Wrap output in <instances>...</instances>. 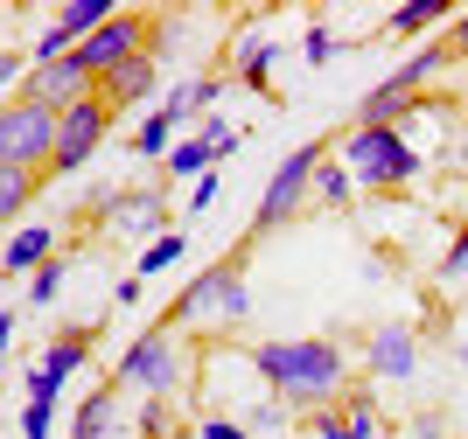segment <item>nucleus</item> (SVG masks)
<instances>
[{"mask_svg":"<svg viewBox=\"0 0 468 439\" xmlns=\"http://www.w3.org/2000/svg\"><path fill=\"white\" fill-rule=\"evenodd\" d=\"M252 370L273 383L280 404H308V412H322V404L343 398L350 356H343V342H329V335H301V342H259Z\"/></svg>","mask_w":468,"mask_h":439,"instance_id":"f257e3e1","label":"nucleus"},{"mask_svg":"<svg viewBox=\"0 0 468 439\" xmlns=\"http://www.w3.org/2000/svg\"><path fill=\"white\" fill-rule=\"evenodd\" d=\"M343 133H329V140H308V147H293L287 161H280L273 168V182H266V195H259V210H252V224H245V237H238V245L252 251L259 237H273L280 224H287L293 210H301V203H308L314 195V174H322V161H329V147Z\"/></svg>","mask_w":468,"mask_h":439,"instance_id":"f03ea898","label":"nucleus"},{"mask_svg":"<svg viewBox=\"0 0 468 439\" xmlns=\"http://www.w3.org/2000/svg\"><path fill=\"white\" fill-rule=\"evenodd\" d=\"M245 258H252V251L231 245L217 266H203L189 287L176 293V307L161 314V328H176V321H245Z\"/></svg>","mask_w":468,"mask_h":439,"instance_id":"7ed1b4c3","label":"nucleus"},{"mask_svg":"<svg viewBox=\"0 0 468 439\" xmlns=\"http://www.w3.org/2000/svg\"><path fill=\"white\" fill-rule=\"evenodd\" d=\"M343 168H350L371 195H385V189H406L427 161L399 140V126H350V133H343Z\"/></svg>","mask_w":468,"mask_h":439,"instance_id":"20e7f679","label":"nucleus"},{"mask_svg":"<svg viewBox=\"0 0 468 439\" xmlns=\"http://www.w3.org/2000/svg\"><path fill=\"white\" fill-rule=\"evenodd\" d=\"M57 126H63L57 105H42V98H21V91H15L7 105H0V168H36V174H49Z\"/></svg>","mask_w":468,"mask_h":439,"instance_id":"39448f33","label":"nucleus"},{"mask_svg":"<svg viewBox=\"0 0 468 439\" xmlns=\"http://www.w3.org/2000/svg\"><path fill=\"white\" fill-rule=\"evenodd\" d=\"M154 36H161V21H147V15H112L105 28H98V36H84L70 57H78V70L91 77V84H105V77H112L126 57L154 49Z\"/></svg>","mask_w":468,"mask_h":439,"instance_id":"423d86ee","label":"nucleus"},{"mask_svg":"<svg viewBox=\"0 0 468 439\" xmlns=\"http://www.w3.org/2000/svg\"><path fill=\"white\" fill-rule=\"evenodd\" d=\"M112 105H105V98H78V105H70V112H63V126H57V153H49V174H78L84 161H91L98 147H105V133H112Z\"/></svg>","mask_w":468,"mask_h":439,"instance_id":"0eeeda50","label":"nucleus"},{"mask_svg":"<svg viewBox=\"0 0 468 439\" xmlns=\"http://www.w3.org/2000/svg\"><path fill=\"white\" fill-rule=\"evenodd\" d=\"M119 383H133V391H147V398H161V391H176V328H147L126 356H119Z\"/></svg>","mask_w":468,"mask_h":439,"instance_id":"6e6552de","label":"nucleus"},{"mask_svg":"<svg viewBox=\"0 0 468 439\" xmlns=\"http://www.w3.org/2000/svg\"><path fill=\"white\" fill-rule=\"evenodd\" d=\"M364 363H371V377H412L420 370V335H412L406 321H391V328H378L371 335V349H364Z\"/></svg>","mask_w":468,"mask_h":439,"instance_id":"1a4fd4ad","label":"nucleus"},{"mask_svg":"<svg viewBox=\"0 0 468 439\" xmlns=\"http://www.w3.org/2000/svg\"><path fill=\"white\" fill-rule=\"evenodd\" d=\"M154 84H161V57H154V49H140V57H126L105 84H98V98H105L112 112H126V105H140Z\"/></svg>","mask_w":468,"mask_h":439,"instance_id":"9d476101","label":"nucleus"},{"mask_svg":"<svg viewBox=\"0 0 468 439\" xmlns=\"http://www.w3.org/2000/svg\"><path fill=\"white\" fill-rule=\"evenodd\" d=\"M91 349H98V321L91 328H63V335H57V342H49V349H42V370H36V377L42 383H57V391H63V377H70V370H78L84 363V356H91Z\"/></svg>","mask_w":468,"mask_h":439,"instance_id":"9b49d317","label":"nucleus"},{"mask_svg":"<svg viewBox=\"0 0 468 439\" xmlns=\"http://www.w3.org/2000/svg\"><path fill=\"white\" fill-rule=\"evenodd\" d=\"M49 258H57V230L36 224V230H15V237H7V258H0V272H42Z\"/></svg>","mask_w":468,"mask_h":439,"instance_id":"f8f14e48","label":"nucleus"},{"mask_svg":"<svg viewBox=\"0 0 468 439\" xmlns=\"http://www.w3.org/2000/svg\"><path fill=\"white\" fill-rule=\"evenodd\" d=\"M42 182H49V174H36V168H0V230L42 195Z\"/></svg>","mask_w":468,"mask_h":439,"instance_id":"ddd939ff","label":"nucleus"},{"mask_svg":"<svg viewBox=\"0 0 468 439\" xmlns=\"http://www.w3.org/2000/svg\"><path fill=\"white\" fill-rule=\"evenodd\" d=\"M112 398H119V383L91 391V398L78 404V425H70V439H105V425H112Z\"/></svg>","mask_w":468,"mask_h":439,"instance_id":"4468645a","label":"nucleus"},{"mask_svg":"<svg viewBox=\"0 0 468 439\" xmlns=\"http://www.w3.org/2000/svg\"><path fill=\"white\" fill-rule=\"evenodd\" d=\"M217 91H224V77H189V84L168 98V119H176V126H182V119H196L203 105H217Z\"/></svg>","mask_w":468,"mask_h":439,"instance_id":"2eb2a0df","label":"nucleus"},{"mask_svg":"<svg viewBox=\"0 0 468 439\" xmlns=\"http://www.w3.org/2000/svg\"><path fill=\"white\" fill-rule=\"evenodd\" d=\"M335 412H343V433H350V439H378V398H371V391H343Z\"/></svg>","mask_w":468,"mask_h":439,"instance_id":"dca6fc26","label":"nucleus"},{"mask_svg":"<svg viewBox=\"0 0 468 439\" xmlns=\"http://www.w3.org/2000/svg\"><path fill=\"white\" fill-rule=\"evenodd\" d=\"M433 21H448V0H406V7L385 21V36H420V28H433Z\"/></svg>","mask_w":468,"mask_h":439,"instance_id":"f3484780","label":"nucleus"},{"mask_svg":"<svg viewBox=\"0 0 468 439\" xmlns=\"http://www.w3.org/2000/svg\"><path fill=\"white\" fill-rule=\"evenodd\" d=\"M350 189H356V174L343 168V161H322V174H314V203H322V210H343Z\"/></svg>","mask_w":468,"mask_h":439,"instance_id":"a211bd4d","label":"nucleus"},{"mask_svg":"<svg viewBox=\"0 0 468 439\" xmlns=\"http://www.w3.org/2000/svg\"><path fill=\"white\" fill-rule=\"evenodd\" d=\"M182 251H189L182 237H154V245L140 251V272H133V279H154V272H168V266L182 258Z\"/></svg>","mask_w":468,"mask_h":439,"instance_id":"6ab92c4d","label":"nucleus"},{"mask_svg":"<svg viewBox=\"0 0 468 439\" xmlns=\"http://www.w3.org/2000/svg\"><path fill=\"white\" fill-rule=\"evenodd\" d=\"M168 133H176V119H168V105H161V112L133 133V153H161V147H168Z\"/></svg>","mask_w":468,"mask_h":439,"instance_id":"aec40b11","label":"nucleus"},{"mask_svg":"<svg viewBox=\"0 0 468 439\" xmlns=\"http://www.w3.org/2000/svg\"><path fill=\"white\" fill-rule=\"evenodd\" d=\"M266 70H273V42H252V49H245V63H238V77H245L252 91H266Z\"/></svg>","mask_w":468,"mask_h":439,"instance_id":"412c9836","label":"nucleus"},{"mask_svg":"<svg viewBox=\"0 0 468 439\" xmlns=\"http://www.w3.org/2000/svg\"><path fill=\"white\" fill-rule=\"evenodd\" d=\"M57 287H63V251L36 272V287H28V307H49V300H57Z\"/></svg>","mask_w":468,"mask_h":439,"instance_id":"4be33fe9","label":"nucleus"},{"mask_svg":"<svg viewBox=\"0 0 468 439\" xmlns=\"http://www.w3.org/2000/svg\"><path fill=\"white\" fill-rule=\"evenodd\" d=\"M301 57H308V63H329V57H335V36L322 28V21H314L308 36H301Z\"/></svg>","mask_w":468,"mask_h":439,"instance_id":"5701e85b","label":"nucleus"},{"mask_svg":"<svg viewBox=\"0 0 468 439\" xmlns=\"http://www.w3.org/2000/svg\"><path fill=\"white\" fill-rule=\"evenodd\" d=\"M314 439H350V433H343V412H335V404H322V412H314Z\"/></svg>","mask_w":468,"mask_h":439,"instance_id":"b1692460","label":"nucleus"},{"mask_svg":"<svg viewBox=\"0 0 468 439\" xmlns=\"http://www.w3.org/2000/svg\"><path fill=\"white\" fill-rule=\"evenodd\" d=\"M441 272H448V279H468V230H454V251H448Z\"/></svg>","mask_w":468,"mask_h":439,"instance_id":"393cba45","label":"nucleus"},{"mask_svg":"<svg viewBox=\"0 0 468 439\" xmlns=\"http://www.w3.org/2000/svg\"><path fill=\"white\" fill-rule=\"evenodd\" d=\"M196 439H245V425H231V419H203V425H196Z\"/></svg>","mask_w":468,"mask_h":439,"instance_id":"a878e982","label":"nucleus"},{"mask_svg":"<svg viewBox=\"0 0 468 439\" xmlns=\"http://www.w3.org/2000/svg\"><path fill=\"white\" fill-rule=\"evenodd\" d=\"M210 203H217V168H210V174H203V182L189 189V210H210Z\"/></svg>","mask_w":468,"mask_h":439,"instance_id":"bb28decb","label":"nucleus"},{"mask_svg":"<svg viewBox=\"0 0 468 439\" xmlns=\"http://www.w3.org/2000/svg\"><path fill=\"white\" fill-rule=\"evenodd\" d=\"M448 49H454V57H462V49H468V15L454 21V36H448Z\"/></svg>","mask_w":468,"mask_h":439,"instance_id":"cd10ccee","label":"nucleus"},{"mask_svg":"<svg viewBox=\"0 0 468 439\" xmlns=\"http://www.w3.org/2000/svg\"><path fill=\"white\" fill-rule=\"evenodd\" d=\"M7 335H15V314H0V349H7Z\"/></svg>","mask_w":468,"mask_h":439,"instance_id":"c85d7f7f","label":"nucleus"},{"mask_svg":"<svg viewBox=\"0 0 468 439\" xmlns=\"http://www.w3.org/2000/svg\"><path fill=\"white\" fill-rule=\"evenodd\" d=\"M462 363H468V342H462Z\"/></svg>","mask_w":468,"mask_h":439,"instance_id":"c756f323","label":"nucleus"}]
</instances>
